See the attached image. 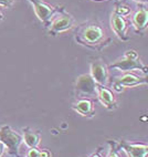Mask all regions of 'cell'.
Here are the masks:
<instances>
[{
    "instance_id": "obj_18",
    "label": "cell",
    "mask_w": 148,
    "mask_h": 157,
    "mask_svg": "<svg viewBox=\"0 0 148 157\" xmlns=\"http://www.w3.org/2000/svg\"><path fill=\"white\" fill-rule=\"evenodd\" d=\"M14 0H0V7L2 8H9L13 5Z\"/></svg>"
},
{
    "instance_id": "obj_5",
    "label": "cell",
    "mask_w": 148,
    "mask_h": 157,
    "mask_svg": "<svg viewBox=\"0 0 148 157\" xmlns=\"http://www.w3.org/2000/svg\"><path fill=\"white\" fill-rule=\"evenodd\" d=\"M29 2L33 7L34 13L38 17V19L44 25H47L49 21L53 18L54 14L58 13L61 9V7L50 5L43 0H29Z\"/></svg>"
},
{
    "instance_id": "obj_9",
    "label": "cell",
    "mask_w": 148,
    "mask_h": 157,
    "mask_svg": "<svg viewBox=\"0 0 148 157\" xmlns=\"http://www.w3.org/2000/svg\"><path fill=\"white\" fill-rule=\"evenodd\" d=\"M148 23V11L147 5L144 2H138L137 10L131 18V25L134 27L136 33L142 34L147 29Z\"/></svg>"
},
{
    "instance_id": "obj_8",
    "label": "cell",
    "mask_w": 148,
    "mask_h": 157,
    "mask_svg": "<svg viewBox=\"0 0 148 157\" xmlns=\"http://www.w3.org/2000/svg\"><path fill=\"white\" fill-rule=\"evenodd\" d=\"M89 75L92 76L95 83L98 85H105L108 82V67L104 63L102 59L93 60L91 62V72Z\"/></svg>"
},
{
    "instance_id": "obj_7",
    "label": "cell",
    "mask_w": 148,
    "mask_h": 157,
    "mask_svg": "<svg viewBox=\"0 0 148 157\" xmlns=\"http://www.w3.org/2000/svg\"><path fill=\"white\" fill-rule=\"evenodd\" d=\"M111 28H112L114 34L120 41L127 42V41L131 40L129 36L127 34V31H128L129 28V22L125 17L118 16V14L113 12L112 16H111Z\"/></svg>"
},
{
    "instance_id": "obj_21",
    "label": "cell",
    "mask_w": 148,
    "mask_h": 157,
    "mask_svg": "<svg viewBox=\"0 0 148 157\" xmlns=\"http://www.w3.org/2000/svg\"><path fill=\"white\" fill-rule=\"evenodd\" d=\"M3 151H5V145H3V144L0 142V156L3 154Z\"/></svg>"
},
{
    "instance_id": "obj_24",
    "label": "cell",
    "mask_w": 148,
    "mask_h": 157,
    "mask_svg": "<svg viewBox=\"0 0 148 157\" xmlns=\"http://www.w3.org/2000/svg\"><path fill=\"white\" fill-rule=\"evenodd\" d=\"M95 1H103V0H95Z\"/></svg>"
},
{
    "instance_id": "obj_12",
    "label": "cell",
    "mask_w": 148,
    "mask_h": 157,
    "mask_svg": "<svg viewBox=\"0 0 148 157\" xmlns=\"http://www.w3.org/2000/svg\"><path fill=\"white\" fill-rule=\"evenodd\" d=\"M117 145L128 157H147L148 155V146L146 144L128 143L126 140H122Z\"/></svg>"
},
{
    "instance_id": "obj_15",
    "label": "cell",
    "mask_w": 148,
    "mask_h": 157,
    "mask_svg": "<svg viewBox=\"0 0 148 157\" xmlns=\"http://www.w3.org/2000/svg\"><path fill=\"white\" fill-rule=\"evenodd\" d=\"M114 13L118 14V16H122V17H128L129 13H131V8H129L127 5L123 3L120 0L115 1V9H114Z\"/></svg>"
},
{
    "instance_id": "obj_6",
    "label": "cell",
    "mask_w": 148,
    "mask_h": 157,
    "mask_svg": "<svg viewBox=\"0 0 148 157\" xmlns=\"http://www.w3.org/2000/svg\"><path fill=\"white\" fill-rule=\"evenodd\" d=\"M78 98H93L96 96V83L89 73L81 74L76 78L74 85Z\"/></svg>"
},
{
    "instance_id": "obj_22",
    "label": "cell",
    "mask_w": 148,
    "mask_h": 157,
    "mask_svg": "<svg viewBox=\"0 0 148 157\" xmlns=\"http://www.w3.org/2000/svg\"><path fill=\"white\" fill-rule=\"evenodd\" d=\"M134 1H137V2H144V3H146V1H147V0H134Z\"/></svg>"
},
{
    "instance_id": "obj_4",
    "label": "cell",
    "mask_w": 148,
    "mask_h": 157,
    "mask_svg": "<svg viewBox=\"0 0 148 157\" xmlns=\"http://www.w3.org/2000/svg\"><path fill=\"white\" fill-rule=\"evenodd\" d=\"M0 142L7 147V151L10 155L19 157V148L23 142L22 136L14 132L8 125L0 127Z\"/></svg>"
},
{
    "instance_id": "obj_20",
    "label": "cell",
    "mask_w": 148,
    "mask_h": 157,
    "mask_svg": "<svg viewBox=\"0 0 148 157\" xmlns=\"http://www.w3.org/2000/svg\"><path fill=\"white\" fill-rule=\"evenodd\" d=\"M101 151H102V148H98V149H97V151H95L94 154L91 155V156H89V157H102V155H101Z\"/></svg>"
},
{
    "instance_id": "obj_19",
    "label": "cell",
    "mask_w": 148,
    "mask_h": 157,
    "mask_svg": "<svg viewBox=\"0 0 148 157\" xmlns=\"http://www.w3.org/2000/svg\"><path fill=\"white\" fill-rule=\"evenodd\" d=\"M41 157H51V153L47 149L41 151Z\"/></svg>"
},
{
    "instance_id": "obj_23",
    "label": "cell",
    "mask_w": 148,
    "mask_h": 157,
    "mask_svg": "<svg viewBox=\"0 0 148 157\" xmlns=\"http://www.w3.org/2000/svg\"><path fill=\"white\" fill-rule=\"evenodd\" d=\"M3 19V14L1 13V11H0V20H2Z\"/></svg>"
},
{
    "instance_id": "obj_14",
    "label": "cell",
    "mask_w": 148,
    "mask_h": 157,
    "mask_svg": "<svg viewBox=\"0 0 148 157\" xmlns=\"http://www.w3.org/2000/svg\"><path fill=\"white\" fill-rule=\"evenodd\" d=\"M22 138L29 148H38L40 140H41V134H40L39 131L32 129L31 127H25L22 129Z\"/></svg>"
},
{
    "instance_id": "obj_1",
    "label": "cell",
    "mask_w": 148,
    "mask_h": 157,
    "mask_svg": "<svg viewBox=\"0 0 148 157\" xmlns=\"http://www.w3.org/2000/svg\"><path fill=\"white\" fill-rule=\"evenodd\" d=\"M74 39L78 44L94 51H102L112 42V36L97 21H89L78 25Z\"/></svg>"
},
{
    "instance_id": "obj_2",
    "label": "cell",
    "mask_w": 148,
    "mask_h": 157,
    "mask_svg": "<svg viewBox=\"0 0 148 157\" xmlns=\"http://www.w3.org/2000/svg\"><path fill=\"white\" fill-rule=\"evenodd\" d=\"M108 69L118 70L120 72H131V71H142L146 74L147 67L139 59V56L135 50H128L120 59L116 60L114 63L109 64Z\"/></svg>"
},
{
    "instance_id": "obj_16",
    "label": "cell",
    "mask_w": 148,
    "mask_h": 157,
    "mask_svg": "<svg viewBox=\"0 0 148 157\" xmlns=\"http://www.w3.org/2000/svg\"><path fill=\"white\" fill-rule=\"evenodd\" d=\"M107 144L109 145V151L107 157H120V147L115 140H107Z\"/></svg>"
},
{
    "instance_id": "obj_17",
    "label": "cell",
    "mask_w": 148,
    "mask_h": 157,
    "mask_svg": "<svg viewBox=\"0 0 148 157\" xmlns=\"http://www.w3.org/2000/svg\"><path fill=\"white\" fill-rule=\"evenodd\" d=\"M25 157H41V151L38 148H30L27 151Z\"/></svg>"
},
{
    "instance_id": "obj_10",
    "label": "cell",
    "mask_w": 148,
    "mask_h": 157,
    "mask_svg": "<svg viewBox=\"0 0 148 157\" xmlns=\"http://www.w3.org/2000/svg\"><path fill=\"white\" fill-rule=\"evenodd\" d=\"M72 109L78 114L82 115L84 117H93L95 114L94 100L92 98H78L72 104Z\"/></svg>"
},
{
    "instance_id": "obj_3",
    "label": "cell",
    "mask_w": 148,
    "mask_h": 157,
    "mask_svg": "<svg viewBox=\"0 0 148 157\" xmlns=\"http://www.w3.org/2000/svg\"><path fill=\"white\" fill-rule=\"evenodd\" d=\"M73 25H74V18L69 12H66L63 7H61L59 12L54 14L53 18L49 21L45 27L47 28V31L51 36H56L72 29Z\"/></svg>"
},
{
    "instance_id": "obj_11",
    "label": "cell",
    "mask_w": 148,
    "mask_h": 157,
    "mask_svg": "<svg viewBox=\"0 0 148 157\" xmlns=\"http://www.w3.org/2000/svg\"><path fill=\"white\" fill-rule=\"evenodd\" d=\"M96 98L102 103V105L104 107H106L107 109H109V111L115 109L117 107L116 98H115V95L108 87L96 84Z\"/></svg>"
},
{
    "instance_id": "obj_13",
    "label": "cell",
    "mask_w": 148,
    "mask_h": 157,
    "mask_svg": "<svg viewBox=\"0 0 148 157\" xmlns=\"http://www.w3.org/2000/svg\"><path fill=\"white\" fill-rule=\"evenodd\" d=\"M114 83L125 87L129 86H137V85H146L147 83V78L146 76H138L135 75L133 73L127 72L125 73L124 75L120 76V78H116L114 80Z\"/></svg>"
}]
</instances>
